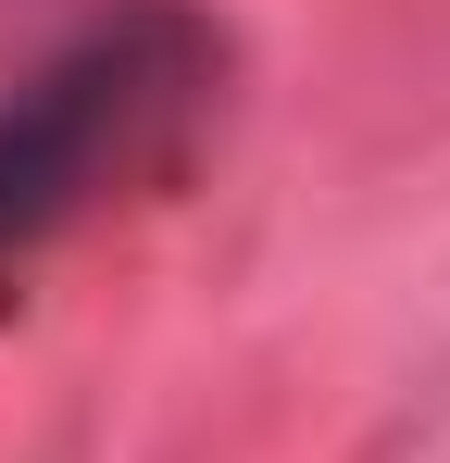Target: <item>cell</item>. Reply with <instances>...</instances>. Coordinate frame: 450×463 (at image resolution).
Returning <instances> with one entry per match:
<instances>
[{"label":"cell","instance_id":"1","mask_svg":"<svg viewBox=\"0 0 450 463\" xmlns=\"http://www.w3.org/2000/svg\"><path fill=\"white\" fill-rule=\"evenodd\" d=\"M213 76H225V38L188 0H126L13 88L0 100V288L51 238H75L113 188H138L188 151V126L213 113Z\"/></svg>","mask_w":450,"mask_h":463}]
</instances>
